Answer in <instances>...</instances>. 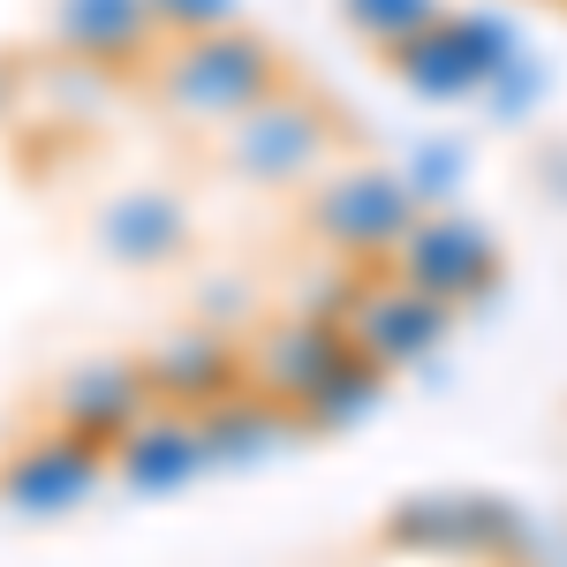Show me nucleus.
I'll return each mask as SVG.
<instances>
[{"label":"nucleus","instance_id":"1","mask_svg":"<svg viewBox=\"0 0 567 567\" xmlns=\"http://www.w3.org/2000/svg\"><path fill=\"white\" fill-rule=\"evenodd\" d=\"M159 84H167V99L189 106V114H250L258 99H272L280 61H272L265 39L219 23V31H189V39L167 53Z\"/></svg>","mask_w":567,"mask_h":567},{"label":"nucleus","instance_id":"2","mask_svg":"<svg viewBox=\"0 0 567 567\" xmlns=\"http://www.w3.org/2000/svg\"><path fill=\"white\" fill-rule=\"evenodd\" d=\"M499 61H507V23H492V16H462V23H439L432 16L424 31L393 39V69L424 99H454V91L484 84Z\"/></svg>","mask_w":567,"mask_h":567},{"label":"nucleus","instance_id":"3","mask_svg":"<svg viewBox=\"0 0 567 567\" xmlns=\"http://www.w3.org/2000/svg\"><path fill=\"white\" fill-rule=\"evenodd\" d=\"M235 159L243 175L258 182H296L326 159V114L303 106V99H258L243 114V136H235Z\"/></svg>","mask_w":567,"mask_h":567},{"label":"nucleus","instance_id":"4","mask_svg":"<svg viewBox=\"0 0 567 567\" xmlns=\"http://www.w3.org/2000/svg\"><path fill=\"white\" fill-rule=\"evenodd\" d=\"M409 219H416L409 189L393 175H371V167L349 175V182H333V189L318 197V235L341 243V250H386V243L409 235Z\"/></svg>","mask_w":567,"mask_h":567},{"label":"nucleus","instance_id":"5","mask_svg":"<svg viewBox=\"0 0 567 567\" xmlns=\"http://www.w3.org/2000/svg\"><path fill=\"white\" fill-rule=\"evenodd\" d=\"M409 280L424 296H439V303L446 296H477L492 280V235L477 219H424L409 235Z\"/></svg>","mask_w":567,"mask_h":567},{"label":"nucleus","instance_id":"6","mask_svg":"<svg viewBox=\"0 0 567 567\" xmlns=\"http://www.w3.org/2000/svg\"><path fill=\"white\" fill-rule=\"evenodd\" d=\"M99 477V454H91V439H45L31 446L16 470H8V507H23V515H61V507H76Z\"/></svg>","mask_w":567,"mask_h":567},{"label":"nucleus","instance_id":"7","mask_svg":"<svg viewBox=\"0 0 567 567\" xmlns=\"http://www.w3.org/2000/svg\"><path fill=\"white\" fill-rule=\"evenodd\" d=\"M144 393H152V379L136 363H91L61 386V416L76 424V439H114V432H136Z\"/></svg>","mask_w":567,"mask_h":567},{"label":"nucleus","instance_id":"8","mask_svg":"<svg viewBox=\"0 0 567 567\" xmlns=\"http://www.w3.org/2000/svg\"><path fill=\"white\" fill-rule=\"evenodd\" d=\"M355 333H363V355L401 363V355H424L439 333H446V303L424 296V288H386V296H371V303H363Z\"/></svg>","mask_w":567,"mask_h":567},{"label":"nucleus","instance_id":"9","mask_svg":"<svg viewBox=\"0 0 567 567\" xmlns=\"http://www.w3.org/2000/svg\"><path fill=\"white\" fill-rule=\"evenodd\" d=\"M349 341L333 333V326H288V333H272L258 349V371L272 393H288V401H310V393L326 386L341 363H349Z\"/></svg>","mask_w":567,"mask_h":567},{"label":"nucleus","instance_id":"10","mask_svg":"<svg viewBox=\"0 0 567 567\" xmlns=\"http://www.w3.org/2000/svg\"><path fill=\"white\" fill-rule=\"evenodd\" d=\"M61 39L91 61H122L152 39V8L144 0H61Z\"/></svg>","mask_w":567,"mask_h":567},{"label":"nucleus","instance_id":"11","mask_svg":"<svg viewBox=\"0 0 567 567\" xmlns=\"http://www.w3.org/2000/svg\"><path fill=\"white\" fill-rule=\"evenodd\" d=\"M144 379L159 393H175V401H213V393L235 379V349H227L219 333H175L167 349L152 355Z\"/></svg>","mask_w":567,"mask_h":567},{"label":"nucleus","instance_id":"12","mask_svg":"<svg viewBox=\"0 0 567 567\" xmlns=\"http://www.w3.org/2000/svg\"><path fill=\"white\" fill-rule=\"evenodd\" d=\"M122 470H130V484H144V492H175V484H189L205 470V439L189 432V424H144V432H130Z\"/></svg>","mask_w":567,"mask_h":567},{"label":"nucleus","instance_id":"13","mask_svg":"<svg viewBox=\"0 0 567 567\" xmlns=\"http://www.w3.org/2000/svg\"><path fill=\"white\" fill-rule=\"evenodd\" d=\"M106 250L114 258H136V265L182 250V205L175 197H122L106 213Z\"/></svg>","mask_w":567,"mask_h":567},{"label":"nucleus","instance_id":"14","mask_svg":"<svg viewBox=\"0 0 567 567\" xmlns=\"http://www.w3.org/2000/svg\"><path fill=\"white\" fill-rule=\"evenodd\" d=\"M197 439H205V462H258L265 446H280V424L258 416V409H227L213 432H197Z\"/></svg>","mask_w":567,"mask_h":567},{"label":"nucleus","instance_id":"15","mask_svg":"<svg viewBox=\"0 0 567 567\" xmlns=\"http://www.w3.org/2000/svg\"><path fill=\"white\" fill-rule=\"evenodd\" d=\"M379 393H386V386H379V371H371V355H349V363H341V371H333L326 386L310 393V409H318L326 424H349V416H363V409H371Z\"/></svg>","mask_w":567,"mask_h":567},{"label":"nucleus","instance_id":"16","mask_svg":"<svg viewBox=\"0 0 567 567\" xmlns=\"http://www.w3.org/2000/svg\"><path fill=\"white\" fill-rule=\"evenodd\" d=\"M355 23L363 31H379V39H409V31H424L439 16V0H349Z\"/></svg>","mask_w":567,"mask_h":567},{"label":"nucleus","instance_id":"17","mask_svg":"<svg viewBox=\"0 0 567 567\" xmlns=\"http://www.w3.org/2000/svg\"><path fill=\"white\" fill-rule=\"evenodd\" d=\"M152 23H175V31H219L235 16V0H144Z\"/></svg>","mask_w":567,"mask_h":567}]
</instances>
